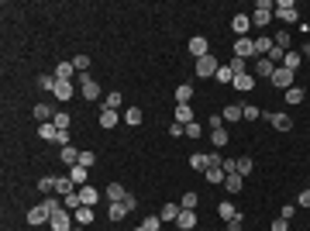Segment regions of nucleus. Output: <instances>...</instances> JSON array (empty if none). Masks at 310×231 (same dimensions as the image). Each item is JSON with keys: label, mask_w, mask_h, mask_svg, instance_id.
I'll list each match as a JSON object with an SVG mask.
<instances>
[{"label": "nucleus", "mask_w": 310, "mask_h": 231, "mask_svg": "<svg viewBox=\"0 0 310 231\" xmlns=\"http://www.w3.org/2000/svg\"><path fill=\"white\" fill-rule=\"evenodd\" d=\"M190 166H193L197 173H207V169H210V155L207 152H193L190 155Z\"/></svg>", "instance_id": "nucleus-19"}, {"label": "nucleus", "mask_w": 310, "mask_h": 231, "mask_svg": "<svg viewBox=\"0 0 310 231\" xmlns=\"http://www.w3.org/2000/svg\"><path fill=\"white\" fill-rule=\"evenodd\" d=\"M217 214H221L224 221H231V218L238 214V211H234V204H228V200H224V204H217Z\"/></svg>", "instance_id": "nucleus-46"}, {"label": "nucleus", "mask_w": 310, "mask_h": 231, "mask_svg": "<svg viewBox=\"0 0 310 231\" xmlns=\"http://www.w3.org/2000/svg\"><path fill=\"white\" fill-rule=\"evenodd\" d=\"M49 228H52V231H73V228H76V221H73V214H69L66 207H59V211L52 214Z\"/></svg>", "instance_id": "nucleus-4"}, {"label": "nucleus", "mask_w": 310, "mask_h": 231, "mask_svg": "<svg viewBox=\"0 0 310 231\" xmlns=\"http://www.w3.org/2000/svg\"><path fill=\"white\" fill-rule=\"evenodd\" d=\"M128 214H131V207H128L124 200H121V204H110V207H107V218H110V221H124Z\"/></svg>", "instance_id": "nucleus-18"}, {"label": "nucleus", "mask_w": 310, "mask_h": 231, "mask_svg": "<svg viewBox=\"0 0 310 231\" xmlns=\"http://www.w3.org/2000/svg\"><path fill=\"white\" fill-rule=\"evenodd\" d=\"M49 221H52V211L45 207V200H42V204H35V207L28 211V225H31V228H38V225H49Z\"/></svg>", "instance_id": "nucleus-7"}, {"label": "nucleus", "mask_w": 310, "mask_h": 231, "mask_svg": "<svg viewBox=\"0 0 310 231\" xmlns=\"http://www.w3.org/2000/svg\"><path fill=\"white\" fill-rule=\"evenodd\" d=\"M190 100H193V83L176 86V104H190Z\"/></svg>", "instance_id": "nucleus-29"}, {"label": "nucleus", "mask_w": 310, "mask_h": 231, "mask_svg": "<svg viewBox=\"0 0 310 231\" xmlns=\"http://www.w3.org/2000/svg\"><path fill=\"white\" fill-rule=\"evenodd\" d=\"M248 69H252V66H248V59H238V56L231 59V73H234V76H245Z\"/></svg>", "instance_id": "nucleus-39"}, {"label": "nucleus", "mask_w": 310, "mask_h": 231, "mask_svg": "<svg viewBox=\"0 0 310 231\" xmlns=\"http://www.w3.org/2000/svg\"><path fill=\"white\" fill-rule=\"evenodd\" d=\"M121 104H124V93H117V90H114V93H107V97H103V104H100V107H103V111H117Z\"/></svg>", "instance_id": "nucleus-23"}, {"label": "nucleus", "mask_w": 310, "mask_h": 231, "mask_svg": "<svg viewBox=\"0 0 310 231\" xmlns=\"http://www.w3.org/2000/svg\"><path fill=\"white\" fill-rule=\"evenodd\" d=\"M231 86L238 90V93H248V90L255 86V76H252V73H245V76H234V83H231Z\"/></svg>", "instance_id": "nucleus-26"}, {"label": "nucleus", "mask_w": 310, "mask_h": 231, "mask_svg": "<svg viewBox=\"0 0 310 231\" xmlns=\"http://www.w3.org/2000/svg\"><path fill=\"white\" fill-rule=\"evenodd\" d=\"M283 66H286V69H293V73H297V69H300V66H304V52H286V59H283Z\"/></svg>", "instance_id": "nucleus-28"}, {"label": "nucleus", "mask_w": 310, "mask_h": 231, "mask_svg": "<svg viewBox=\"0 0 310 231\" xmlns=\"http://www.w3.org/2000/svg\"><path fill=\"white\" fill-rule=\"evenodd\" d=\"M52 124H55L59 131H69V124H73V117H69L66 111H55V117H52Z\"/></svg>", "instance_id": "nucleus-35"}, {"label": "nucleus", "mask_w": 310, "mask_h": 231, "mask_svg": "<svg viewBox=\"0 0 310 231\" xmlns=\"http://www.w3.org/2000/svg\"><path fill=\"white\" fill-rule=\"evenodd\" d=\"M252 173V159H238V176H248Z\"/></svg>", "instance_id": "nucleus-56"}, {"label": "nucleus", "mask_w": 310, "mask_h": 231, "mask_svg": "<svg viewBox=\"0 0 310 231\" xmlns=\"http://www.w3.org/2000/svg\"><path fill=\"white\" fill-rule=\"evenodd\" d=\"M76 190L79 186L69 179V176H59V179H55V197H69V193H76Z\"/></svg>", "instance_id": "nucleus-13"}, {"label": "nucleus", "mask_w": 310, "mask_h": 231, "mask_svg": "<svg viewBox=\"0 0 310 231\" xmlns=\"http://www.w3.org/2000/svg\"><path fill=\"white\" fill-rule=\"evenodd\" d=\"M269 49H272V38H255V56H269Z\"/></svg>", "instance_id": "nucleus-40"}, {"label": "nucleus", "mask_w": 310, "mask_h": 231, "mask_svg": "<svg viewBox=\"0 0 310 231\" xmlns=\"http://www.w3.org/2000/svg\"><path fill=\"white\" fill-rule=\"evenodd\" d=\"M190 56L193 59H204V56H210V45H207V38H190Z\"/></svg>", "instance_id": "nucleus-12"}, {"label": "nucleus", "mask_w": 310, "mask_h": 231, "mask_svg": "<svg viewBox=\"0 0 310 231\" xmlns=\"http://www.w3.org/2000/svg\"><path fill=\"white\" fill-rule=\"evenodd\" d=\"M210 142H214V149H224V145H228V131H224V128L210 131Z\"/></svg>", "instance_id": "nucleus-41"}, {"label": "nucleus", "mask_w": 310, "mask_h": 231, "mask_svg": "<svg viewBox=\"0 0 310 231\" xmlns=\"http://www.w3.org/2000/svg\"><path fill=\"white\" fill-rule=\"evenodd\" d=\"M55 83H59V79H55V73H42V76H38V86H42L45 93H52V90H55Z\"/></svg>", "instance_id": "nucleus-38"}, {"label": "nucleus", "mask_w": 310, "mask_h": 231, "mask_svg": "<svg viewBox=\"0 0 310 231\" xmlns=\"http://www.w3.org/2000/svg\"><path fill=\"white\" fill-rule=\"evenodd\" d=\"M252 69H255V76H258V79H272V73H276L279 66H272V62H269L265 56H258V59L252 62Z\"/></svg>", "instance_id": "nucleus-10"}, {"label": "nucleus", "mask_w": 310, "mask_h": 231, "mask_svg": "<svg viewBox=\"0 0 310 231\" xmlns=\"http://www.w3.org/2000/svg\"><path fill=\"white\" fill-rule=\"evenodd\" d=\"M224 121H241V104H228V111L221 114Z\"/></svg>", "instance_id": "nucleus-44"}, {"label": "nucleus", "mask_w": 310, "mask_h": 231, "mask_svg": "<svg viewBox=\"0 0 310 231\" xmlns=\"http://www.w3.org/2000/svg\"><path fill=\"white\" fill-rule=\"evenodd\" d=\"M158 225H162V218H158V214H149V218L142 221V228H145V231H158Z\"/></svg>", "instance_id": "nucleus-48"}, {"label": "nucleus", "mask_w": 310, "mask_h": 231, "mask_svg": "<svg viewBox=\"0 0 310 231\" xmlns=\"http://www.w3.org/2000/svg\"><path fill=\"white\" fill-rule=\"evenodd\" d=\"M55 145H59V149H66V145H69V131H59V138H55Z\"/></svg>", "instance_id": "nucleus-60"}, {"label": "nucleus", "mask_w": 310, "mask_h": 231, "mask_svg": "<svg viewBox=\"0 0 310 231\" xmlns=\"http://www.w3.org/2000/svg\"><path fill=\"white\" fill-rule=\"evenodd\" d=\"M272 45L283 49V52H293V35H290V31H276V35H272Z\"/></svg>", "instance_id": "nucleus-14"}, {"label": "nucleus", "mask_w": 310, "mask_h": 231, "mask_svg": "<svg viewBox=\"0 0 310 231\" xmlns=\"http://www.w3.org/2000/svg\"><path fill=\"white\" fill-rule=\"evenodd\" d=\"M262 117H265L276 131H290V128H293V117H290V114H283V111H269V114H262Z\"/></svg>", "instance_id": "nucleus-8"}, {"label": "nucleus", "mask_w": 310, "mask_h": 231, "mask_svg": "<svg viewBox=\"0 0 310 231\" xmlns=\"http://www.w3.org/2000/svg\"><path fill=\"white\" fill-rule=\"evenodd\" d=\"M204 176H207V183H214V186H217V183H224V179H228V173H224V169H221V166H210V169H207V173H204Z\"/></svg>", "instance_id": "nucleus-31"}, {"label": "nucleus", "mask_w": 310, "mask_h": 231, "mask_svg": "<svg viewBox=\"0 0 310 231\" xmlns=\"http://www.w3.org/2000/svg\"><path fill=\"white\" fill-rule=\"evenodd\" d=\"M79 200H83V207H93V204L100 200V190H93V186L86 183V186H79Z\"/></svg>", "instance_id": "nucleus-17"}, {"label": "nucleus", "mask_w": 310, "mask_h": 231, "mask_svg": "<svg viewBox=\"0 0 310 231\" xmlns=\"http://www.w3.org/2000/svg\"><path fill=\"white\" fill-rule=\"evenodd\" d=\"M76 93H79L76 83H62V79H59V83H55V90H52V97H55V100H62V104H66V100H73Z\"/></svg>", "instance_id": "nucleus-9"}, {"label": "nucleus", "mask_w": 310, "mask_h": 231, "mask_svg": "<svg viewBox=\"0 0 310 231\" xmlns=\"http://www.w3.org/2000/svg\"><path fill=\"white\" fill-rule=\"evenodd\" d=\"M200 131H204L200 121H190V124H186V138H200Z\"/></svg>", "instance_id": "nucleus-53"}, {"label": "nucleus", "mask_w": 310, "mask_h": 231, "mask_svg": "<svg viewBox=\"0 0 310 231\" xmlns=\"http://www.w3.org/2000/svg\"><path fill=\"white\" fill-rule=\"evenodd\" d=\"M269 231H290V221H286V218H276V221H272V228Z\"/></svg>", "instance_id": "nucleus-57"}, {"label": "nucleus", "mask_w": 310, "mask_h": 231, "mask_svg": "<svg viewBox=\"0 0 310 231\" xmlns=\"http://www.w3.org/2000/svg\"><path fill=\"white\" fill-rule=\"evenodd\" d=\"M272 14H276L279 21H286V24H293V21L300 17V10H297V3H293V0H279V3L272 7Z\"/></svg>", "instance_id": "nucleus-5"}, {"label": "nucleus", "mask_w": 310, "mask_h": 231, "mask_svg": "<svg viewBox=\"0 0 310 231\" xmlns=\"http://www.w3.org/2000/svg\"><path fill=\"white\" fill-rule=\"evenodd\" d=\"M73 221H76L79 228H90V225H93V207H79V211H73Z\"/></svg>", "instance_id": "nucleus-20"}, {"label": "nucleus", "mask_w": 310, "mask_h": 231, "mask_svg": "<svg viewBox=\"0 0 310 231\" xmlns=\"http://www.w3.org/2000/svg\"><path fill=\"white\" fill-rule=\"evenodd\" d=\"M214 79H217V83H224V86H231V83H234V73H231V66H221V69H217V76H214Z\"/></svg>", "instance_id": "nucleus-43"}, {"label": "nucleus", "mask_w": 310, "mask_h": 231, "mask_svg": "<svg viewBox=\"0 0 310 231\" xmlns=\"http://www.w3.org/2000/svg\"><path fill=\"white\" fill-rule=\"evenodd\" d=\"M176 225H179L183 231L197 228V211H179V218H176Z\"/></svg>", "instance_id": "nucleus-21"}, {"label": "nucleus", "mask_w": 310, "mask_h": 231, "mask_svg": "<svg viewBox=\"0 0 310 231\" xmlns=\"http://www.w3.org/2000/svg\"><path fill=\"white\" fill-rule=\"evenodd\" d=\"M179 211H183L179 204H165V207L158 211V218H162V221H176V218H179Z\"/></svg>", "instance_id": "nucleus-36"}, {"label": "nucleus", "mask_w": 310, "mask_h": 231, "mask_svg": "<svg viewBox=\"0 0 310 231\" xmlns=\"http://www.w3.org/2000/svg\"><path fill=\"white\" fill-rule=\"evenodd\" d=\"M38 190H42L45 197H52V193H55V179H52V176H42V179H38Z\"/></svg>", "instance_id": "nucleus-42"}, {"label": "nucleus", "mask_w": 310, "mask_h": 231, "mask_svg": "<svg viewBox=\"0 0 310 231\" xmlns=\"http://www.w3.org/2000/svg\"><path fill=\"white\" fill-rule=\"evenodd\" d=\"M304 35H310V21H307V24H304Z\"/></svg>", "instance_id": "nucleus-62"}, {"label": "nucleus", "mask_w": 310, "mask_h": 231, "mask_svg": "<svg viewBox=\"0 0 310 231\" xmlns=\"http://www.w3.org/2000/svg\"><path fill=\"white\" fill-rule=\"evenodd\" d=\"M231 28L238 31V35H245V31L252 28V17H248V14H234V17H231Z\"/></svg>", "instance_id": "nucleus-27"}, {"label": "nucleus", "mask_w": 310, "mask_h": 231, "mask_svg": "<svg viewBox=\"0 0 310 231\" xmlns=\"http://www.w3.org/2000/svg\"><path fill=\"white\" fill-rule=\"evenodd\" d=\"M73 231H83V228H79V225H76V228H73Z\"/></svg>", "instance_id": "nucleus-64"}, {"label": "nucleus", "mask_w": 310, "mask_h": 231, "mask_svg": "<svg viewBox=\"0 0 310 231\" xmlns=\"http://www.w3.org/2000/svg\"><path fill=\"white\" fill-rule=\"evenodd\" d=\"M69 179H73L76 186H86V179H90V169H86V166H73V169H69Z\"/></svg>", "instance_id": "nucleus-22"}, {"label": "nucleus", "mask_w": 310, "mask_h": 231, "mask_svg": "<svg viewBox=\"0 0 310 231\" xmlns=\"http://www.w3.org/2000/svg\"><path fill=\"white\" fill-rule=\"evenodd\" d=\"M169 135H172V138H186V124H179V121H172V128H169Z\"/></svg>", "instance_id": "nucleus-52"}, {"label": "nucleus", "mask_w": 310, "mask_h": 231, "mask_svg": "<svg viewBox=\"0 0 310 231\" xmlns=\"http://www.w3.org/2000/svg\"><path fill=\"white\" fill-rule=\"evenodd\" d=\"M172 121H179V124H190V121H197V117H193L190 104H176V111H172Z\"/></svg>", "instance_id": "nucleus-15"}, {"label": "nucleus", "mask_w": 310, "mask_h": 231, "mask_svg": "<svg viewBox=\"0 0 310 231\" xmlns=\"http://www.w3.org/2000/svg\"><path fill=\"white\" fill-rule=\"evenodd\" d=\"M221 169H224L228 176H234V173H238V159H224V162H221Z\"/></svg>", "instance_id": "nucleus-54"}, {"label": "nucleus", "mask_w": 310, "mask_h": 231, "mask_svg": "<svg viewBox=\"0 0 310 231\" xmlns=\"http://www.w3.org/2000/svg\"><path fill=\"white\" fill-rule=\"evenodd\" d=\"M35 117L45 124V121H52V117H55V111H52L49 104H35Z\"/></svg>", "instance_id": "nucleus-34"}, {"label": "nucleus", "mask_w": 310, "mask_h": 231, "mask_svg": "<svg viewBox=\"0 0 310 231\" xmlns=\"http://www.w3.org/2000/svg\"><path fill=\"white\" fill-rule=\"evenodd\" d=\"M103 197H107V200H110V204H121V200H124V197H128V190H124V186H121V183H110V186H107V190H103Z\"/></svg>", "instance_id": "nucleus-16"}, {"label": "nucleus", "mask_w": 310, "mask_h": 231, "mask_svg": "<svg viewBox=\"0 0 310 231\" xmlns=\"http://www.w3.org/2000/svg\"><path fill=\"white\" fill-rule=\"evenodd\" d=\"M117 121H124V117H117V111H103L100 107V128H117Z\"/></svg>", "instance_id": "nucleus-24"}, {"label": "nucleus", "mask_w": 310, "mask_h": 231, "mask_svg": "<svg viewBox=\"0 0 310 231\" xmlns=\"http://www.w3.org/2000/svg\"><path fill=\"white\" fill-rule=\"evenodd\" d=\"M234 56H238V59H252V56H255V38H238V42H234ZM255 59H258V56H255Z\"/></svg>", "instance_id": "nucleus-11"}, {"label": "nucleus", "mask_w": 310, "mask_h": 231, "mask_svg": "<svg viewBox=\"0 0 310 231\" xmlns=\"http://www.w3.org/2000/svg\"><path fill=\"white\" fill-rule=\"evenodd\" d=\"M228 231H245V214H234L228 221Z\"/></svg>", "instance_id": "nucleus-50"}, {"label": "nucleus", "mask_w": 310, "mask_h": 231, "mask_svg": "<svg viewBox=\"0 0 310 231\" xmlns=\"http://www.w3.org/2000/svg\"><path fill=\"white\" fill-rule=\"evenodd\" d=\"M197 76L200 79H210V76H217V69H221V62L214 59V56H204V59H197Z\"/></svg>", "instance_id": "nucleus-6"}, {"label": "nucleus", "mask_w": 310, "mask_h": 231, "mask_svg": "<svg viewBox=\"0 0 310 231\" xmlns=\"http://www.w3.org/2000/svg\"><path fill=\"white\" fill-rule=\"evenodd\" d=\"M241 117H248V121H258V117H262V111H258V107H252V104H241Z\"/></svg>", "instance_id": "nucleus-45"}, {"label": "nucleus", "mask_w": 310, "mask_h": 231, "mask_svg": "<svg viewBox=\"0 0 310 231\" xmlns=\"http://www.w3.org/2000/svg\"><path fill=\"white\" fill-rule=\"evenodd\" d=\"M304 62H310V45H307V49H304Z\"/></svg>", "instance_id": "nucleus-61"}, {"label": "nucleus", "mask_w": 310, "mask_h": 231, "mask_svg": "<svg viewBox=\"0 0 310 231\" xmlns=\"http://www.w3.org/2000/svg\"><path fill=\"white\" fill-rule=\"evenodd\" d=\"M207 124H210V131H217V128H224V117H221V114H210Z\"/></svg>", "instance_id": "nucleus-55"}, {"label": "nucleus", "mask_w": 310, "mask_h": 231, "mask_svg": "<svg viewBox=\"0 0 310 231\" xmlns=\"http://www.w3.org/2000/svg\"><path fill=\"white\" fill-rule=\"evenodd\" d=\"M135 231H145V228H142V225H138V228H135Z\"/></svg>", "instance_id": "nucleus-63"}, {"label": "nucleus", "mask_w": 310, "mask_h": 231, "mask_svg": "<svg viewBox=\"0 0 310 231\" xmlns=\"http://www.w3.org/2000/svg\"><path fill=\"white\" fill-rule=\"evenodd\" d=\"M38 138H45V142H55V138H59V128H55L52 121H45V124H38Z\"/></svg>", "instance_id": "nucleus-25"}, {"label": "nucleus", "mask_w": 310, "mask_h": 231, "mask_svg": "<svg viewBox=\"0 0 310 231\" xmlns=\"http://www.w3.org/2000/svg\"><path fill=\"white\" fill-rule=\"evenodd\" d=\"M224 186H228V193H241V176L234 173V176H228L224 179Z\"/></svg>", "instance_id": "nucleus-47"}, {"label": "nucleus", "mask_w": 310, "mask_h": 231, "mask_svg": "<svg viewBox=\"0 0 310 231\" xmlns=\"http://www.w3.org/2000/svg\"><path fill=\"white\" fill-rule=\"evenodd\" d=\"M73 66H76V73H90V56H76Z\"/></svg>", "instance_id": "nucleus-49"}, {"label": "nucleus", "mask_w": 310, "mask_h": 231, "mask_svg": "<svg viewBox=\"0 0 310 231\" xmlns=\"http://www.w3.org/2000/svg\"><path fill=\"white\" fill-rule=\"evenodd\" d=\"M76 86H79V97H86L90 104H93V100H100V83H97V79H90V73H79V76H76Z\"/></svg>", "instance_id": "nucleus-1"}, {"label": "nucleus", "mask_w": 310, "mask_h": 231, "mask_svg": "<svg viewBox=\"0 0 310 231\" xmlns=\"http://www.w3.org/2000/svg\"><path fill=\"white\" fill-rule=\"evenodd\" d=\"M124 124H128V128H138V124H142V107H128V111H124Z\"/></svg>", "instance_id": "nucleus-30"}, {"label": "nucleus", "mask_w": 310, "mask_h": 231, "mask_svg": "<svg viewBox=\"0 0 310 231\" xmlns=\"http://www.w3.org/2000/svg\"><path fill=\"white\" fill-rule=\"evenodd\" d=\"M93 162H97V152H90V149H86V152H79V166H86V169H90Z\"/></svg>", "instance_id": "nucleus-51"}, {"label": "nucleus", "mask_w": 310, "mask_h": 231, "mask_svg": "<svg viewBox=\"0 0 310 231\" xmlns=\"http://www.w3.org/2000/svg\"><path fill=\"white\" fill-rule=\"evenodd\" d=\"M304 97H307L304 86H290V90H286V104H304Z\"/></svg>", "instance_id": "nucleus-33"}, {"label": "nucleus", "mask_w": 310, "mask_h": 231, "mask_svg": "<svg viewBox=\"0 0 310 231\" xmlns=\"http://www.w3.org/2000/svg\"><path fill=\"white\" fill-rule=\"evenodd\" d=\"M293 214H297V204H283V214H279V218H286V221H290Z\"/></svg>", "instance_id": "nucleus-59"}, {"label": "nucleus", "mask_w": 310, "mask_h": 231, "mask_svg": "<svg viewBox=\"0 0 310 231\" xmlns=\"http://www.w3.org/2000/svg\"><path fill=\"white\" fill-rule=\"evenodd\" d=\"M297 207H307V211H310V190H304V193L297 197Z\"/></svg>", "instance_id": "nucleus-58"}, {"label": "nucleus", "mask_w": 310, "mask_h": 231, "mask_svg": "<svg viewBox=\"0 0 310 231\" xmlns=\"http://www.w3.org/2000/svg\"><path fill=\"white\" fill-rule=\"evenodd\" d=\"M59 152H62V162H66L69 169H73V166H79V152L73 149V145H66V149H59Z\"/></svg>", "instance_id": "nucleus-37"}, {"label": "nucleus", "mask_w": 310, "mask_h": 231, "mask_svg": "<svg viewBox=\"0 0 310 231\" xmlns=\"http://www.w3.org/2000/svg\"><path fill=\"white\" fill-rule=\"evenodd\" d=\"M272 7H276L272 0H258V3H255V14H252V24H255V28H265V24L272 21Z\"/></svg>", "instance_id": "nucleus-2"}, {"label": "nucleus", "mask_w": 310, "mask_h": 231, "mask_svg": "<svg viewBox=\"0 0 310 231\" xmlns=\"http://www.w3.org/2000/svg\"><path fill=\"white\" fill-rule=\"evenodd\" d=\"M179 207H183V211H197V207H200V197H197L193 190H186L183 200H179Z\"/></svg>", "instance_id": "nucleus-32"}, {"label": "nucleus", "mask_w": 310, "mask_h": 231, "mask_svg": "<svg viewBox=\"0 0 310 231\" xmlns=\"http://www.w3.org/2000/svg\"><path fill=\"white\" fill-rule=\"evenodd\" d=\"M269 83H272L276 90H283V93H286L290 86H297V73H293V69H286V66H279V69L272 73V79H269Z\"/></svg>", "instance_id": "nucleus-3"}]
</instances>
